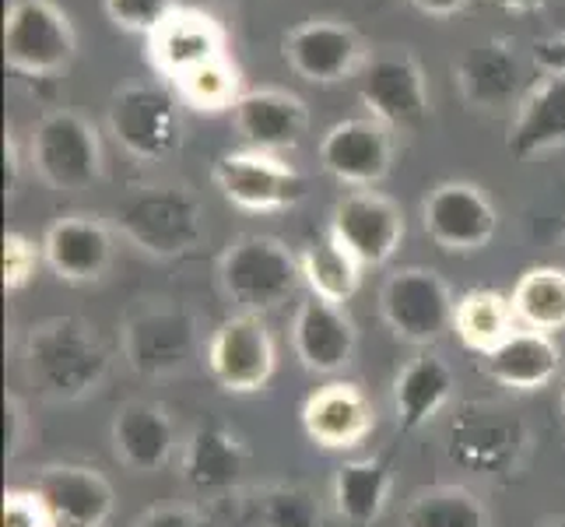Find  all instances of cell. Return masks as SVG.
Returning <instances> with one entry per match:
<instances>
[{
	"instance_id": "6da1fadb",
	"label": "cell",
	"mask_w": 565,
	"mask_h": 527,
	"mask_svg": "<svg viewBox=\"0 0 565 527\" xmlns=\"http://www.w3.org/2000/svg\"><path fill=\"white\" fill-rule=\"evenodd\" d=\"M25 377L50 404H74L95 394L113 369V351L85 317H46L25 330Z\"/></svg>"
},
{
	"instance_id": "7a4b0ae2",
	"label": "cell",
	"mask_w": 565,
	"mask_h": 527,
	"mask_svg": "<svg viewBox=\"0 0 565 527\" xmlns=\"http://www.w3.org/2000/svg\"><path fill=\"white\" fill-rule=\"evenodd\" d=\"M116 229L130 246L154 261H180L207 236L204 204L180 183L130 190L116 204Z\"/></svg>"
},
{
	"instance_id": "3957f363",
	"label": "cell",
	"mask_w": 565,
	"mask_h": 527,
	"mask_svg": "<svg viewBox=\"0 0 565 527\" xmlns=\"http://www.w3.org/2000/svg\"><path fill=\"white\" fill-rule=\"evenodd\" d=\"M218 282L225 299L239 314L253 317L278 309L296 296L299 285H306L299 253H291L275 236H260V232H246L225 246L218 261Z\"/></svg>"
},
{
	"instance_id": "277c9868",
	"label": "cell",
	"mask_w": 565,
	"mask_h": 527,
	"mask_svg": "<svg viewBox=\"0 0 565 527\" xmlns=\"http://www.w3.org/2000/svg\"><path fill=\"white\" fill-rule=\"evenodd\" d=\"M120 348L124 362L145 380L180 377L201 356V320L169 299L141 303L120 327Z\"/></svg>"
},
{
	"instance_id": "5b68a950",
	"label": "cell",
	"mask_w": 565,
	"mask_h": 527,
	"mask_svg": "<svg viewBox=\"0 0 565 527\" xmlns=\"http://www.w3.org/2000/svg\"><path fill=\"white\" fill-rule=\"evenodd\" d=\"M35 176L56 193H82L103 176L99 134L74 109H50L29 138Z\"/></svg>"
},
{
	"instance_id": "8992f818",
	"label": "cell",
	"mask_w": 565,
	"mask_h": 527,
	"mask_svg": "<svg viewBox=\"0 0 565 527\" xmlns=\"http://www.w3.org/2000/svg\"><path fill=\"white\" fill-rule=\"evenodd\" d=\"M380 314L397 341L425 348L454 330L457 299L439 271L401 267L380 288Z\"/></svg>"
},
{
	"instance_id": "52a82bcc",
	"label": "cell",
	"mask_w": 565,
	"mask_h": 527,
	"mask_svg": "<svg viewBox=\"0 0 565 527\" xmlns=\"http://www.w3.org/2000/svg\"><path fill=\"white\" fill-rule=\"evenodd\" d=\"M106 124L113 141L138 162H166L183 145V116L177 99L148 82H134L113 92Z\"/></svg>"
},
{
	"instance_id": "ba28073f",
	"label": "cell",
	"mask_w": 565,
	"mask_h": 527,
	"mask_svg": "<svg viewBox=\"0 0 565 527\" xmlns=\"http://www.w3.org/2000/svg\"><path fill=\"white\" fill-rule=\"evenodd\" d=\"M77 35L53 0H11L4 14V61L14 74L53 77L71 67Z\"/></svg>"
},
{
	"instance_id": "9c48e42d",
	"label": "cell",
	"mask_w": 565,
	"mask_h": 527,
	"mask_svg": "<svg viewBox=\"0 0 565 527\" xmlns=\"http://www.w3.org/2000/svg\"><path fill=\"white\" fill-rule=\"evenodd\" d=\"M204 366L225 394H257L278 369V348L260 317L236 314L211 330Z\"/></svg>"
},
{
	"instance_id": "30bf717a",
	"label": "cell",
	"mask_w": 565,
	"mask_h": 527,
	"mask_svg": "<svg viewBox=\"0 0 565 527\" xmlns=\"http://www.w3.org/2000/svg\"><path fill=\"white\" fill-rule=\"evenodd\" d=\"M214 187L228 204L253 214L296 208L306 198V176L281 155L239 148L214 162Z\"/></svg>"
},
{
	"instance_id": "8fae6325",
	"label": "cell",
	"mask_w": 565,
	"mask_h": 527,
	"mask_svg": "<svg viewBox=\"0 0 565 527\" xmlns=\"http://www.w3.org/2000/svg\"><path fill=\"white\" fill-rule=\"evenodd\" d=\"M422 229L446 253H478L495 240L499 211L478 183L443 180L422 201Z\"/></svg>"
},
{
	"instance_id": "7c38bea8",
	"label": "cell",
	"mask_w": 565,
	"mask_h": 527,
	"mask_svg": "<svg viewBox=\"0 0 565 527\" xmlns=\"http://www.w3.org/2000/svg\"><path fill=\"white\" fill-rule=\"evenodd\" d=\"M359 99L390 130H415L428 120V82L412 53H380L365 61Z\"/></svg>"
},
{
	"instance_id": "4fadbf2b",
	"label": "cell",
	"mask_w": 565,
	"mask_h": 527,
	"mask_svg": "<svg viewBox=\"0 0 565 527\" xmlns=\"http://www.w3.org/2000/svg\"><path fill=\"white\" fill-rule=\"evenodd\" d=\"M330 236L362 267H380L401 250L404 211L380 190H352L330 211Z\"/></svg>"
},
{
	"instance_id": "5bb4252c",
	"label": "cell",
	"mask_w": 565,
	"mask_h": 527,
	"mask_svg": "<svg viewBox=\"0 0 565 527\" xmlns=\"http://www.w3.org/2000/svg\"><path fill=\"white\" fill-rule=\"evenodd\" d=\"M32 489L43 499L53 527H106L116 510L113 482L92 464H46L35 472Z\"/></svg>"
},
{
	"instance_id": "9a60e30c",
	"label": "cell",
	"mask_w": 565,
	"mask_h": 527,
	"mask_svg": "<svg viewBox=\"0 0 565 527\" xmlns=\"http://www.w3.org/2000/svg\"><path fill=\"white\" fill-rule=\"evenodd\" d=\"M320 166L338 183L369 190L386 180L394 166V138L373 116H352L334 124L320 141Z\"/></svg>"
},
{
	"instance_id": "2e32d148",
	"label": "cell",
	"mask_w": 565,
	"mask_h": 527,
	"mask_svg": "<svg viewBox=\"0 0 565 527\" xmlns=\"http://www.w3.org/2000/svg\"><path fill=\"white\" fill-rule=\"evenodd\" d=\"M291 348L309 373L338 377L355 362L359 327L344 306L306 296L291 314Z\"/></svg>"
},
{
	"instance_id": "e0dca14e",
	"label": "cell",
	"mask_w": 565,
	"mask_h": 527,
	"mask_svg": "<svg viewBox=\"0 0 565 527\" xmlns=\"http://www.w3.org/2000/svg\"><path fill=\"white\" fill-rule=\"evenodd\" d=\"M285 61L302 82L334 85L362 71V39L334 18H309L285 35Z\"/></svg>"
},
{
	"instance_id": "ac0fdd59",
	"label": "cell",
	"mask_w": 565,
	"mask_h": 527,
	"mask_svg": "<svg viewBox=\"0 0 565 527\" xmlns=\"http://www.w3.org/2000/svg\"><path fill=\"white\" fill-rule=\"evenodd\" d=\"M109 443H113V457L130 475H154L177 454L180 436L166 404L134 398L116 408V415L109 422Z\"/></svg>"
},
{
	"instance_id": "d6986e66",
	"label": "cell",
	"mask_w": 565,
	"mask_h": 527,
	"mask_svg": "<svg viewBox=\"0 0 565 527\" xmlns=\"http://www.w3.org/2000/svg\"><path fill=\"white\" fill-rule=\"evenodd\" d=\"M43 261L67 285H95L113 264V229L95 214H64L43 236Z\"/></svg>"
},
{
	"instance_id": "ffe728a7",
	"label": "cell",
	"mask_w": 565,
	"mask_h": 527,
	"mask_svg": "<svg viewBox=\"0 0 565 527\" xmlns=\"http://www.w3.org/2000/svg\"><path fill=\"white\" fill-rule=\"evenodd\" d=\"M302 433L320 451H355L376 429L373 401L365 398L359 383L330 380L327 387L313 390L302 404Z\"/></svg>"
},
{
	"instance_id": "44dd1931",
	"label": "cell",
	"mask_w": 565,
	"mask_h": 527,
	"mask_svg": "<svg viewBox=\"0 0 565 527\" xmlns=\"http://www.w3.org/2000/svg\"><path fill=\"white\" fill-rule=\"evenodd\" d=\"M218 56H225V29L198 8H180L148 35V61L169 82H180Z\"/></svg>"
},
{
	"instance_id": "7402d4cb",
	"label": "cell",
	"mask_w": 565,
	"mask_h": 527,
	"mask_svg": "<svg viewBox=\"0 0 565 527\" xmlns=\"http://www.w3.org/2000/svg\"><path fill=\"white\" fill-rule=\"evenodd\" d=\"M246 443L218 422H204L190 433L180 454V478L198 496H228L246 475Z\"/></svg>"
},
{
	"instance_id": "603a6c76",
	"label": "cell",
	"mask_w": 565,
	"mask_h": 527,
	"mask_svg": "<svg viewBox=\"0 0 565 527\" xmlns=\"http://www.w3.org/2000/svg\"><path fill=\"white\" fill-rule=\"evenodd\" d=\"M232 124L246 148L281 155L302 141L309 113L299 95L285 88H246L232 106Z\"/></svg>"
},
{
	"instance_id": "cb8c5ba5",
	"label": "cell",
	"mask_w": 565,
	"mask_h": 527,
	"mask_svg": "<svg viewBox=\"0 0 565 527\" xmlns=\"http://www.w3.org/2000/svg\"><path fill=\"white\" fill-rule=\"evenodd\" d=\"M562 369V351L552 335L537 330H513L499 348L481 356V373L492 383L516 390V394H534L544 390Z\"/></svg>"
},
{
	"instance_id": "d4e9b609",
	"label": "cell",
	"mask_w": 565,
	"mask_h": 527,
	"mask_svg": "<svg viewBox=\"0 0 565 527\" xmlns=\"http://www.w3.org/2000/svg\"><path fill=\"white\" fill-rule=\"evenodd\" d=\"M454 74L463 103L475 109H502L520 92V61L505 39H481L467 46Z\"/></svg>"
},
{
	"instance_id": "484cf974",
	"label": "cell",
	"mask_w": 565,
	"mask_h": 527,
	"mask_svg": "<svg viewBox=\"0 0 565 527\" xmlns=\"http://www.w3.org/2000/svg\"><path fill=\"white\" fill-rule=\"evenodd\" d=\"M457 394V377L446 359L422 351L394 377V415L404 433H418Z\"/></svg>"
},
{
	"instance_id": "4316f807",
	"label": "cell",
	"mask_w": 565,
	"mask_h": 527,
	"mask_svg": "<svg viewBox=\"0 0 565 527\" xmlns=\"http://www.w3.org/2000/svg\"><path fill=\"white\" fill-rule=\"evenodd\" d=\"M562 145H565V77L544 74L520 99L510 138H505V151L513 159H534V155Z\"/></svg>"
},
{
	"instance_id": "83f0119b",
	"label": "cell",
	"mask_w": 565,
	"mask_h": 527,
	"mask_svg": "<svg viewBox=\"0 0 565 527\" xmlns=\"http://www.w3.org/2000/svg\"><path fill=\"white\" fill-rule=\"evenodd\" d=\"M394 493V472L380 457L344 461L334 472V510L352 527L376 524Z\"/></svg>"
},
{
	"instance_id": "f1b7e54d",
	"label": "cell",
	"mask_w": 565,
	"mask_h": 527,
	"mask_svg": "<svg viewBox=\"0 0 565 527\" xmlns=\"http://www.w3.org/2000/svg\"><path fill=\"white\" fill-rule=\"evenodd\" d=\"M457 338L463 348L484 351L499 348L505 338L516 330V314H513V299L502 296L495 288H471L457 299V320H454Z\"/></svg>"
},
{
	"instance_id": "f546056e",
	"label": "cell",
	"mask_w": 565,
	"mask_h": 527,
	"mask_svg": "<svg viewBox=\"0 0 565 527\" xmlns=\"http://www.w3.org/2000/svg\"><path fill=\"white\" fill-rule=\"evenodd\" d=\"M299 261H302V282L309 288V296L344 306L359 292L362 264L334 236H330V232L313 243H306Z\"/></svg>"
},
{
	"instance_id": "4dcf8cb0",
	"label": "cell",
	"mask_w": 565,
	"mask_h": 527,
	"mask_svg": "<svg viewBox=\"0 0 565 527\" xmlns=\"http://www.w3.org/2000/svg\"><path fill=\"white\" fill-rule=\"evenodd\" d=\"M404 527H489V506L467 485H425L407 499Z\"/></svg>"
},
{
	"instance_id": "1f68e13d",
	"label": "cell",
	"mask_w": 565,
	"mask_h": 527,
	"mask_svg": "<svg viewBox=\"0 0 565 527\" xmlns=\"http://www.w3.org/2000/svg\"><path fill=\"white\" fill-rule=\"evenodd\" d=\"M513 314L516 324L537 335L565 330V271L562 267H531L513 285Z\"/></svg>"
},
{
	"instance_id": "d6a6232c",
	"label": "cell",
	"mask_w": 565,
	"mask_h": 527,
	"mask_svg": "<svg viewBox=\"0 0 565 527\" xmlns=\"http://www.w3.org/2000/svg\"><path fill=\"white\" fill-rule=\"evenodd\" d=\"M320 499L296 482H270L249 499V527H320Z\"/></svg>"
},
{
	"instance_id": "836d02e7",
	"label": "cell",
	"mask_w": 565,
	"mask_h": 527,
	"mask_svg": "<svg viewBox=\"0 0 565 527\" xmlns=\"http://www.w3.org/2000/svg\"><path fill=\"white\" fill-rule=\"evenodd\" d=\"M172 85H177V99L198 113H222V109L232 113V106H236V99L243 95L239 71L228 56H218V61L183 74L180 82H172Z\"/></svg>"
},
{
	"instance_id": "e575fe53",
	"label": "cell",
	"mask_w": 565,
	"mask_h": 527,
	"mask_svg": "<svg viewBox=\"0 0 565 527\" xmlns=\"http://www.w3.org/2000/svg\"><path fill=\"white\" fill-rule=\"evenodd\" d=\"M177 11H180V0H106L109 22L116 29L145 35V39Z\"/></svg>"
},
{
	"instance_id": "d590c367",
	"label": "cell",
	"mask_w": 565,
	"mask_h": 527,
	"mask_svg": "<svg viewBox=\"0 0 565 527\" xmlns=\"http://www.w3.org/2000/svg\"><path fill=\"white\" fill-rule=\"evenodd\" d=\"M43 261V246H35L22 232L4 236V288L18 292L35 278V267Z\"/></svg>"
},
{
	"instance_id": "8d00e7d4",
	"label": "cell",
	"mask_w": 565,
	"mask_h": 527,
	"mask_svg": "<svg viewBox=\"0 0 565 527\" xmlns=\"http://www.w3.org/2000/svg\"><path fill=\"white\" fill-rule=\"evenodd\" d=\"M4 527H53L43 499L35 489H8L4 493Z\"/></svg>"
},
{
	"instance_id": "74e56055",
	"label": "cell",
	"mask_w": 565,
	"mask_h": 527,
	"mask_svg": "<svg viewBox=\"0 0 565 527\" xmlns=\"http://www.w3.org/2000/svg\"><path fill=\"white\" fill-rule=\"evenodd\" d=\"M130 527H204V517L193 510V506L162 503V506H148Z\"/></svg>"
},
{
	"instance_id": "f35d334b",
	"label": "cell",
	"mask_w": 565,
	"mask_h": 527,
	"mask_svg": "<svg viewBox=\"0 0 565 527\" xmlns=\"http://www.w3.org/2000/svg\"><path fill=\"white\" fill-rule=\"evenodd\" d=\"M29 446V408L18 394H8V457H18Z\"/></svg>"
},
{
	"instance_id": "ab89813d",
	"label": "cell",
	"mask_w": 565,
	"mask_h": 527,
	"mask_svg": "<svg viewBox=\"0 0 565 527\" xmlns=\"http://www.w3.org/2000/svg\"><path fill=\"white\" fill-rule=\"evenodd\" d=\"M534 64L544 74L565 77V35H552V39H541V43H534Z\"/></svg>"
},
{
	"instance_id": "60d3db41",
	"label": "cell",
	"mask_w": 565,
	"mask_h": 527,
	"mask_svg": "<svg viewBox=\"0 0 565 527\" xmlns=\"http://www.w3.org/2000/svg\"><path fill=\"white\" fill-rule=\"evenodd\" d=\"M4 155H8V166H4V180H8V198L18 193V176H22V148H18V138L8 130V141H4Z\"/></svg>"
},
{
	"instance_id": "b9f144b4",
	"label": "cell",
	"mask_w": 565,
	"mask_h": 527,
	"mask_svg": "<svg viewBox=\"0 0 565 527\" xmlns=\"http://www.w3.org/2000/svg\"><path fill=\"white\" fill-rule=\"evenodd\" d=\"M412 4L428 18H450V14H460L471 0H412Z\"/></svg>"
},
{
	"instance_id": "7bdbcfd3",
	"label": "cell",
	"mask_w": 565,
	"mask_h": 527,
	"mask_svg": "<svg viewBox=\"0 0 565 527\" xmlns=\"http://www.w3.org/2000/svg\"><path fill=\"white\" fill-rule=\"evenodd\" d=\"M495 8L502 11H516V14H527V11H541V8H548L552 0H492Z\"/></svg>"
},
{
	"instance_id": "ee69618b",
	"label": "cell",
	"mask_w": 565,
	"mask_h": 527,
	"mask_svg": "<svg viewBox=\"0 0 565 527\" xmlns=\"http://www.w3.org/2000/svg\"><path fill=\"white\" fill-rule=\"evenodd\" d=\"M537 527H565V517H552V520H544V524H537Z\"/></svg>"
},
{
	"instance_id": "f6af8a7d",
	"label": "cell",
	"mask_w": 565,
	"mask_h": 527,
	"mask_svg": "<svg viewBox=\"0 0 565 527\" xmlns=\"http://www.w3.org/2000/svg\"><path fill=\"white\" fill-rule=\"evenodd\" d=\"M562 415H565V383H562Z\"/></svg>"
}]
</instances>
